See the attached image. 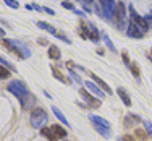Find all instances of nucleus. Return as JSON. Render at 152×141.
<instances>
[{
    "label": "nucleus",
    "mask_w": 152,
    "mask_h": 141,
    "mask_svg": "<svg viewBox=\"0 0 152 141\" xmlns=\"http://www.w3.org/2000/svg\"><path fill=\"white\" fill-rule=\"evenodd\" d=\"M7 89H8L13 96H16V99L20 101L21 107H23L24 110H28L31 107V104L36 102V97L29 93L28 86L24 84L23 81H20V79H13V81H10L8 86H7Z\"/></svg>",
    "instance_id": "1"
},
{
    "label": "nucleus",
    "mask_w": 152,
    "mask_h": 141,
    "mask_svg": "<svg viewBox=\"0 0 152 141\" xmlns=\"http://www.w3.org/2000/svg\"><path fill=\"white\" fill-rule=\"evenodd\" d=\"M2 44L7 47L8 50L16 54L18 59H29L31 57V50L29 47L24 44L20 39H2Z\"/></svg>",
    "instance_id": "2"
},
{
    "label": "nucleus",
    "mask_w": 152,
    "mask_h": 141,
    "mask_svg": "<svg viewBox=\"0 0 152 141\" xmlns=\"http://www.w3.org/2000/svg\"><path fill=\"white\" fill-rule=\"evenodd\" d=\"M89 120L92 122L94 128H96V131L99 135H102L104 138H110L112 136V126L105 118L99 117V115H89Z\"/></svg>",
    "instance_id": "3"
},
{
    "label": "nucleus",
    "mask_w": 152,
    "mask_h": 141,
    "mask_svg": "<svg viewBox=\"0 0 152 141\" xmlns=\"http://www.w3.org/2000/svg\"><path fill=\"white\" fill-rule=\"evenodd\" d=\"M47 112L42 109V107H36L34 110L31 112V125L34 126V128H42L45 123H47Z\"/></svg>",
    "instance_id": "4"
},
{
    "label": "nucleus",
    "mask_w": 152,
    "mask_h": 141,
    "mask_svg": "<svg viewBox=\"0 0 152 141\" xmlns=\"http://www.w3.org/2000/svg\"><path fill=\"white\" fill-rule=\"evenodd\" d=\"M125 18H126V7L123 2H117L115 7V15H113V21L117 23V28L120 31L125 29Z\"/></svg>",
    "instance_id": "5"
},
{
    "label": "nucleus",
    "mask_w": 152,
    "mask_h": 141,
    "mask_svg": "<svg viewBox=\"0 0 152 141\" xmlns=\"http://www.w3.org/2000/svg\"><path fill=\"white\" fill-rule=\"evenodd\" d=\"M100 3V12H102V16L105 20H113V15H115V0H99Z\"/></svg>",
    "instance_id": "6"
},
{
    "label": "nucleus",
    "mask_w": 152,
    "mask_h": 141,
    "mask_svg": "<svg viewBox=\"0 0 152 141\" xmlns=\"http://www.w3.org/2000/svg\"><path fill=\"white\" fill-rule=\"evenodd\" d=\"M128 10H129V16H131V21L137 24V28H139L141 31H142V32H146L147 29H149V24L146 23V20H144L142 16H139V15H137V12L134 10V7H133V5H129V7H128Z\"/></svg>",
    "instance_id": "7"
},
{
    "label": "nucleus",
    "mask_w": 152,
    "mask_h": 141,
    "mask_svg": "<svg viewBox=\"0 0 152 141\" xmlns=\"http://www.w3.org/2000/svg\"><path fill=\"white\" fill-rule=\"evenodd\" d=\"M126 36L128 37H131V39H141L144 36V32L137 28V24L136 23H133V21H129L128 23V26H126Z\"/></svg>",
    "instance_id": "8"
},
{
    "label": "nucleus",
    "mask_w": 152,
    "mask_h": 141,
    "mask_svg": "<svg viewBox=\"0 0 152 141\" xmlns=\"http://www.w3.org/2000/svg\"><path fill=\"white\" fill-rule=\"evenodd\" d=\"M79 94H81L83 99H84L86 102H88V106H89V107H94V109H96V107H100L99 99H94V97L91 96V93H89L88 89H79Z\"/></svg>",
    "instance_id": "9"
},
{
    "label": "nucleus",
    "mask_w": 152,
    "mask_h": 141,
    "mask_svg": "<svg viewBox=\"0 0 152 141\" xmlns=\"http://www.w3.org/2000/svg\"><path fill=\"white\" fill-rule=\"evenodd\" d=\"M86 89H88L91 94H94V96H97L99 99H104V97H105V93H104L102 89H100L96 83H92V81H86Z\"/></svg>",
    "instance_id": "10"
},
{
    "label": "nucleus",
    "mask_w": 152,
    "mask_h": 141,
    "mask_svg": "<svg viewBox=\"0 0 152 141\" xmlns=\"http://www.w3.org/2000/svg\"><path fill=\"white\" fill-rule=\"evenodd\" d=\"M91 76H92V79H94V83H96V84L99 86V88L102 89L104 93H105V94H112V89L108 88V84H107L105 81H104L102 78H99L97 75H94V73H91Z\"/></svg>",
    "instance_id": "11"
},
{
    "label": "nucleus",
    "mask_w": 152,
    "mask_h": 141,
    "mask_svg": "<svg viewBox=\"0 0 152 141\" xmlns=\"http://www.w3.org/2000/svg\"><path fill=\"white\" fill-rule=\"evenodd\" d=\"M117 93H118V96H120V99L123 101V104H125L126 107H131V97H129V94L123 88H117Z\"/></svg>",
    "instance_id": "12"
},
{
    "label": "nucleus",
    "mask_w": 152,
    "mask_h": 141,
    "mask_svg": "<svg viewBox=\"0 0 152 141\" xmlns=\"http://www.w3.org/2000/svg\"><path fill=\"white\" fill-rule=\"evenodd\" d=\"M52 112L53 114H55V117L58 118V120L61 122V123H63L65 126H70V122L66 120V118H65V115H63V112H61L58 107H55V106H52Z\"/></svg>",
    "instance_id": "13"
},
{
    "label": "nucleus",
    "mask_w": 152,
    "mask_h": 141,
    "mask_svg": "<svg viewBox=\"0 0 152 141\" xmlns=\"http://www.w3.org/2000/svg\"><path fill=\"white\" fill-rule=\"evenodd\" d=\"M139 122H141V118L137 117V115H134V114H128L125 117V126H133V125L139 123Z\"/></svg>",
    "instance_id": "14"
},
{
    "label": "nucleus",
    "mask_w": 152,
    "mask_h": 141,
    "mask_svg": "<svg viewBox=\"0 0 152 141\" xmlns=\"http://www.w3.org/2000/svg\"><path fill=\"white\" fill-rule=\"evenodd\" d=\"M49 57H50L52 60H60L61 50H60L57 46H50V47H49Z\"/></svg>",
    "instance_id": "15"
},
{
    "label": "nucleus",
    "mask_w": 152,
    "mask_h": 141,
    "mask_svg": "<svg viewBox=\"0 0 152 141\" xmlns=\"http://www.w3.org/2000/svg\"><path fill=\"white\" fill-rule=\"evenodd\" d=\"M50 128H52L53 135L57 136V140H58V138H66V130H65V128H61L60 125H52Z\"/></svg>",
    "instance_id": "16"
},
{
    "label": "nucleus",
    "mask_w": 152,
    "mask_h": 141,
    "mask_svg": "<svg viewBox=\"0 0 152 141\" xmlns=\"http://www.w3.org/2000/svg\"><path fill=\"white\" fill-rule=\"evenodd\" d=\"M37 26L41 28V29H44V31H47L49 34H58L57 32V29L52 26V24H49V23H45V21H37Z\"/></svg>",
    "instance_id": "17"
},
{
    "label": "nucleus",
    "mask_w": 152,
    "mask_h": 141,
    "mask_svg": "<svg viewBox=\"0 0 152 141\" xmlns=\"http://www.w3.org/2000/svg\"><path fill=\"white\" fill-rule=\"evenodd\" d=\"M79 36H81L83 39H91V29H89L88 23L79 26Z\"/></svg>",
    "instance_id": "18"
},
{
    "label": "nucleus",
    "mask_w": 152,
    "mask_h": 141,
    "mask_svg": "<svg viewBox=\"0 0 152 141\" xmlns=\"http://www.w3.org/2000/svg\"><path fill=\"white\" fill-rule=\"evenodd\" d=\"M41 133H42V136H45L49 141H58V140H57V136L53 135L52 128H44V126H42V128H41Z\"/></svg>",
    "instance_id": "19"
},
{
    "label": "nucleus",
    "mask_w": 152,
    "mask_h": 141,
    "mask_svg": "<svg viewBox=\"0 0 152 141\" xmlns=\"http://www.w3.org/2000/svg\"><path fill=\"white\" fill-rule=\"evenodd\" d=\"M0 63H2V65H3V67H5V68H8L10 71H15V67H13V65L10 63L8 60L5 59V57H2V55H0Z\"/></svg>",
    "instance_id": "20"
},
{
    "label": "nucleus",
    "mask_w": 152,
    "mask_h": 141,
    "mask_svg": "<svg viewBox=\"0 0 152 141\" xmlns=\"http://www.w3.org/2000/svg\"><path fill=\"white\" fill-rule=\"evenodd\" d=\"M3 3H5L7 7H10V8H13V10L20 8V3H18L16 0H3Z\"/></svg>",
    "instance_id": "21"
},
{
    "label": "nucleus",
    "mask_w": 152,
    "mask_h": 141,
    "mask_svg": "<svg viewBox=\"0 0 152 141\" xmlns=\"http://www.w3.org/2000/svg\"><path fill=\"white\" fill-rule=\"evenodd\" d=\"M52 73H53V76H55L57 79H60V81H63V83H66V78L63 76V75H61V71H58L57 70L55 67H52Z\"/></svg>",
    "instance_id": "22"
},
{
    "label": "nucleus",
    "mask_w": 152,
    "mask_h": 141,
    "mask_svg": "<svg viewBox=\"0 0 152 141\" xmlns=\"http://www.w3.org/2000/svg\"><path fill=\"white\" fill-rule=\"evenodd\" d=\"M10 76V70L8 68H5L3 65H0V79H5Z\"/></svg>",
    "instance_id": "23"
},
{
    "label": "nucleus",
    "mask_w": 152,
    "mask_h": 141,
    "mask_svg": "<svg viewBox=\"0 0 152 141\" xmlns=\"http://www.w3.org/2000/svg\"><path fill=\"white\" fill-rule=\"evenodd\" d=\"M129 68H131V71H133V75H134V78L139 81V68H137V65L134 62H131V65H129Z\"/></svg>",
    "instance_id": "24"
},
{
    "label": "nucleus",
    "mask_w": 152,
    "mask_h": 141,
    "mask_svg": "<svg viewBox=\"0 0 152 141\" xmlns=\"http://www.w3.org/2000/svg\"><path fill=\"white\" fill-rule=\"evenodd\" d=\"M102 39H104V42H105V44H107V47H108V49L112 50V52H117V50H115V46H113V42H112L110 39L107 37V36H102Z\"/></svg>",
    "instance_id": "25"
},
{
    "label": "nucleus",
    "mask_w": 152,
    "mask_h": 141,
    "mask_svg": "<svg viewBox=\"0 0 152 141\" xmlns=\"http://www.w3.org/2000/svg\"><path fill=\"white\" fill-rule=\"evenodd\" d=\"M70 76H71V81H75L76 84H81V83H83V79L79 78L78 75H76L75 71H73V70H70Z\"/></svg>",
    "instance_id": "26"
},
{
    "label": "nucleus",
    "mask_w": 152,
    "mask_h": 141,
    "mask_svg": "<svg viewBox=\"0 0 152 141\" xmlns=\"http://www.w3.org/2000/svg\"><path fill=\"white\" fill-rule=\"evenodd\" d=\"M136 136H137V138H141V140H146L147 138V133L146 131H144V130L142 128H136Z\"/></svg>",
    "instance_id": "27"
},
{
    "label": "nucleus",
    "mask_w": 152,
    "mask_h": 141,
    "mask_svg": "<svg viewBox=\"0 0 152 141\" xmlns=\"http://www.w3.org/2000/svg\"><path fill=\"white\" fill-rule=\"evenodd\" d=\"M142 123H144V126H146L147 135H151V136H152V122H149V120H144Z\"/></svg>",
    "instance_id": "28"
},
{
    "label": "nucleus",
    "mask_w": 152,
    "mask_h": 141,
    "mask_svg": "<svg viewBox=\"0 0 152 141\" xmlns=\"http://www.w3.org/2000/svg\"><path fill=\"white\" fill-rule=\"evenodd\" d=\"M57 37H58V39H60V41H63V42H65V44H68V46H70V44H71V41H70V39H68V37H66V36H63V34H57Z\"/></svg>",
    "instance_id": "29"
},
{
    "label": "nucleus",
    "mask_w": 152,
    "mask_h": 141,
    "mask_svg": "<svg viewBox=\"0 0 152 141\" xmlns=\"http://www.w3.org/2000/svg\"><path fill=\"white\" fill-rule=\"evenodd\" d=\"M61 5H63V8H68V10H71V12L75 10V5H73V3H70V2H63Z\"/></svg>",
    "instance_id": "30"
},
{
    "label": "nucleus",
    "mask_w": 152,
    "mask_h": 141,
    "mask_svg": "<svg viewBox=\"0 0 152 141\" xmlns=\"http://www.w3.org/2000/svg\"><path fill=\"white\" fill-rule=\"evenodd\" d=\"M144 20H146V23H147V24H149V28H152V12L149 13V15L144 16Z\"/></svg>",
    "instance_id": "31"
},
{
    "label": "nucleus",
    "mask_w": 152,
    "mask_h": 141,
    "mask_svg": "<svg viewBox=\"0 0 152 141\" xmlns=\"http://www.w3.org/2000/svg\"><path fill=\"white\" fill-rule=\"evenodd\" d=\"M121 57H123V62H125V63L129 67V65H131V62H129V57H128V54H126V52H123V54H121Z\"/></svg>",
    "instance_id": "32"
},
{
    "label": "nucleus",
    "mask_w": 152,
    "mask_h": 141,
    "mask_svg": "<svg viewBox=\"0 0 152 141\" xmlns=\"http://www.w3.org/2000/svg\"><path fill=\"white\" fill-rule=\"evenodd\" d=\"M32 10H37V12H44V7L37 5V3H32Z\"/></svg>",
    "instance_id": "33"
},
{
    "label": "nucleus",
    "mask_w": 152,
    "mask_h": 141,
    "mask_svg": "<svg viewBox=\"0 0 152 141\" xmlns=\"http://www.w3.org/2000/svg\"><path fill=\"white\" fill-rule=\"evenodd\" d=\"M44 13H49V15H55V12H53V10L52 8H49V7H44Z\"/></svg>",
    "instance_id": "34"
},
{
    "label": "nucleus",
    "mask_w": 152,
    "mask_h": 141,
    "mask_svg": "<svg viewBox=\"0 0 152 141\" xmlns=\"http://www.w3.org/2000/svg\"><path fill=\"white\" fill-rule=\"evenodd\" d=\"M73 13H75V15H78V16H86V13L84 12H81V10H73Z\"/></svg>",
    "instance_id": "35"
},
{
    "label": "nucleus",
    "mask_w": 152,
    "mask_h": 141,
    "mask_svg": "<svg viewBox=\"0 0 152 141\" xmlns=\"http://www.w3.org/2000/svg\"><path fill=\"white\" fill-rule=\"evenodd\" d=\"M123 141H134V138L129 136V135H125V140H123Z\"/></svg>",
    "instance_id": "36"
},
{
    "label": "nucleus",
    "mask_w": 152,
    "mask_h": 141,
    "mask_svg": "<svg viewBox=\"0 0 152 141\" xmlns=\"http://www.w3.org/2000/svg\"><path fill=\"white\" fill-rule=\"evenodd\" d=\"M24 8H26V10H32V5H31V3H28V5H24Z\"/></svg>",
    "instance_id": "37"
},
{
    "label": "nucleus",
    "mask_w": 152,
    "mask_h": 141,
    "mask_svg": "<svg viewBox=\"0 0 152 141\" xmlns=\"http://www.w3.org/2000/svg\"><path fill=\"white\" fill-rule=\"evenodd\" d=\"M0 36H2V37L5 36V31H3V29H0Z\"/></svg>",
    "instance_id": "38"
},
{
    "label": "nucleus",
    "mask_w": 152,
    "mask_h": 141,
    "mask_svg": "<svg viewBox=\"0 0 152 141\" xmlns=\"http://www.w3.org/2000/svg\"><path fill=\"white\" fill-rule=\"evenodd\" d=\"M84 2H88V3H92V2H94V0H84Z\"/></svg>",
    "instance_id": "39"
},
{
    "label": "nucleus",
    "mask_w": 152,
    "mask_h": 141,
    "mask_svg": "<svg viewBox=\"0 0 152 141\" xmlns=\"http://www.w3.org/2000/svg\"><path fill=\"white\" fill-rule=\"evenodd\" d=\"M117 141H123V138H118V140H117Z\"/></svg>",
    "instance_id": "40"
},
{
    "label": "nucleus",
    "mask_w": 152,
    "mask_h": 141,
    "mask_svg": "<svg viewBox=\"0 0 152 141\" xmlns=\"http://www.w3.org/2000/svg\"><path fill=\"white\" fill-rule=\"evenodd\" d=\"M151 57H152V50H151Z\"/></svg>",
    "instance_id": "41"
}]
</instances>
